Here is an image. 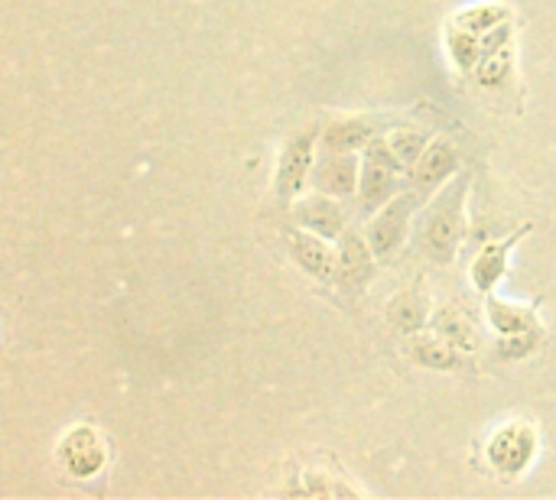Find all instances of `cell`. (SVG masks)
Returning <instances> with one entry per match:
<instances>
[{
  "label": "cell",
  "mask_w": 556,
  "mask_h": 500,
  "mask_svg": "<svg viewBox=\"0 0 556 500\" xmlns=\"http://www.w3.org/2000/svg\"><path fill=\"white\" fill-rule=\"evenodd\" d=\"M469 192H472V172L463 169L443 189H437L417 215L414 241H417L420 254L427 260H433L437 267H450L466 244Z\"/></svg>",
  "instance_id": "cell-1"
},
{
  "label": "cell",
  "mask_w": 556,
  "mask_h": 500,
  "mask_svg": "<svg viewBox=\"0 0 556 500\" xmlns=\"http://www.w3.org/2000/svg\"><path fill=\"white\" fill-rule=\"evenodd\" d=\"M319 143H323V130H316V127L293 130L283 140L280 153H277V163H274V182H270V192H274L277 205L290 208L300 195L309 192Z\"/></svg>",
  "instance_id": "cell-2"
},
{
  "label": "cell",
  "mask_w": 556,
  "mask_h": 500,
  "mask_svg": "<svg viewBox=\"0 0 556 500\" xmlns=\"http://www.w3.org/2000/svg\"><path fill=\"white\" fill-rule=\"evenodd\" d=\"M485 465L502 478H525L541 456V433L528 420H508L495 426L482 446Z\"/></svg>",
  "instance_id": "cell-3"
},
{
  "label": "cell",
  "mask_w": 556,
  "mask_h": 500,
  "mask_svg": "<svg viewBox=\"0 0 556 500\" xmlns=\"http://www.w3.org/2000/svg\"><path fill=\"white\" fill-rule=\"evenodd\" d=\"M420 195L407 185L401 195H394L384 208H378L371 218H365V234L378 254L381 264L397 260V254L407 247V241L414 238V225L420 215Z\"/></svg>",
  "instance_id": "cell-4"
},
{
  "label": "cell",
  "mask_w": 556,
  "mask_h": 500,
  "mask_svg": "<svg viewBox=\"0 0 556 500\" xmlns=\"http://www.w3.org/2000/svg\"><path fill=\"white\" fill-rule=\"evenodd\" d=\"M108 462H111V443L94 423H75L55 443V465L62 469V475L75 482H91L104 475Z\"/></svg>",
  "instance_id": "cell-5"
},
{
  "label": "cell",
  "mask_w": 556,
  "mask_h": 500,
  "mask_svg": "<svg viewBox=\"0 0 556 500\" xmlns=\"http://www.w3.org/2000/svg\"><path fill=\"white\" fill-rule=\"evenodd\" d=\"M336 251H339V277H336V286H342L345 293H365L375 277H378V254L365 234V228H349L339 241H336Z\"/></svg>",
  "instance_id": "cell-6"
},
{
  "label": "cell",
  "mask_w": 556,
  "mask_h": 500,
  "mask_svg": "<svg viewBox=\"0 0 556 500\" xmlns=\"http://www.w3.org/2000/svg\"><path fill=\"white\" fill-rule=\"evenodd\" d=\"M358 182H362V153H349V150H329L319 143V156L313 166V182L309 189L342 198V202H355L358 195Z\"/></svg>",
  "instance_id": "cell-7"
},
{
  "label": "cell",
  "mask_w": 556,
  "mask_h": 500,
  "mask_svg": "<svg viewBox=\"0 0 556 500\" xmlns=\"http://www.w3.org/2000/svg\"><path fill=\"white\" fill-rule=\"evenodd\" d=\"M463 156L456 150L453 140L446 137H433L430 146L424 150V156L407 169V185L427 202L437 189H443L456 172H463Z\"/></svg>",
  "instance_id": "cell-8"
},
{
  "label": "cell",
  "mask_w": 556,
  "mask_h": 500,
  "mask_svg": "<svg viewBox=\"0 0 556 500\" xmlns=\"http://www.w3.org/2000/svg\"><path fill=\"white\" fill-rule=\"evenodd\" d=\"M290 218L296 228H306L326 241H339L352 228V215L342 198L323 195V192H306L290 205Z\"/></svg>",
  "instance_id": "cell-9"
},
{
  "label": "cell",
  "mask_w": 556,
  "mask_h": 500,
  "mask_svg": "<svg viewBox=\"0 0 556 500\" xmlns=\"http://www.w3.org/2000/svg\"><path fill=\"white\" fill-rule=\"evenodd\" d=\"M531 231V225H521L515 231H508L505 238H492L479 247V254L472 257V267H469V280L476 286L479 296H492L498 293V286L505 283L508 277V267H511V254L518 247V241Z\"/></svg>",
  "instance_id": "cell-10"
},
{
  "label": "cell",
  "mask_w": 556,
  "mask_h": 500,
  "mask_svg": "<svg viewBox=\"0 0 556 500\" xmlns=\"http://www.w3.org/2000/svg\"><path fill=\"white\" fill-rule=\"evenodd\" d=\"M404 189H407V172L362 153V182H358V195H355V211L362 218H371L378 208H384Z\"/></svg>",
  "instance_id": "cell-11"
},
{
  "label": "cell",
  "mask_w": 556,
  "mask_h": 500,
  "mask_svg": "<svg viewBox=\"0 0 556 500\" xmlns=\"http://www.w3.org/2000/svg\"><path fill=\"white\" fill-rule=\"evenodd\" d=\"M287 251L293 257V264L316 283L332 286L339 277V251L332 247V241L306 231V228H293L287 234Z\"/></svg>",
  "instance_id": "cell-12"
},
{
  "label": "cell",
  "mask_w": 556,
  "mask_h": 500,
  "mask_svg": "<svg viewBox=\"0 0 556 500\" xmlns=\"http://www.w3.org/2000/svg\"><path fill=\"white\" fill-rule=\"evenodd\" d=\"M381 124L371 114H349V117H336L323 127V146L329 150H349V153H362L375 137H381Z\"/></svg>",
  "instance_id": "cell-13"
},
{
  "label": "cell",
  "mask_w": 556,
  "mask_h": 500,
  "mask_svg": "<svg viewBox=\"0 0 556 500\" xmlns=\"http://www.w3.org/2000/svg\"><path fill=\"white\" fill-rule=\"evenodd\" d=\"M485 319H489V325H492V332L498 338L528 335V332L544 329L534 306H525V303H515V299H502L495 293L485 296Z\"/></svg>",
  "instance_id": "cell-14"
},
{
  "label": "cell",
  "mask_w": 556,
  "mask_h": 500,
  "mask_svg": "<svg viewBox=\"0 0 556 500\" xmlns=\"http://www.w3.org/2000/svg\"><path fill=\"white\" fill-rule=\"evenodd\" d=\"M433 309H437V306L430 303V296H427L420 286H410V290H401V293L388 303L384 316H388V322L407 338V335H417V332L430 329Z\"/></svg>",
  "instance_id": "cell-15"
},
{
  "label": "cell",
  "mask_w": 556,
  "mask_h": 500,
  "mask_svg": "<svg viewBox=\"0 0 556 500\" xmlns=\"http://www.w3.org/2000/svg\"><path fill=\"white\" fill-rule=\"evenodd\" d=\"M407 355L417 368L424 371H433V374H443V371H459L463 364V351H456L450 342H443L437 332L424 329L417 335H407Z\"/></svg>",
  "instance_id": "cell-16"
},
{
  "label": "cell",
  "mask_w": 556,
  "mask_h": 500,
  "mask_svg": "<svg viewBox=\"0 0 556 500\" xmlns=\"http://www.w3.org/2000/svg\"><path fill=\"white\" fill-rule=\"evenodd\" d=\"M430 332H437L443 342H450L456 351H463L466 358L479 351L482 338L476 332V325L469 322L466 312H459L456 306H437L433 309V319H430Z\"/></svg>",
  "instance_id": "cell-17"
},
{
  "label": "cell",
  "mask_w": 556,
  "mask_h": 500,
  "mask_svg": "<svg viewBox=\"0 0 556 500\" xmlns=\"http://www.w3.org/2000/svg\"><path fill=\"white\" fill-rule=\"evenodd\" d=\"M287 495H300V498H355V495H362V488L349 485L345 475H339L332 469H303L296 475V485L287 488Z\"/></svg>",
  "instance_id": "cell-18"
},
{
  "label": "cell",
  "mask_w": 556,
  "mask_h": 500,
  "mask_svg": "<svg viewBox=\"0 0 556 500\" xmlns=\"http://www.w3.org/2000/svg\"><path fill=\"white\" fill-rule=\"evenodd\" d=\"M384 140H388L391 153L397 156V163L404 169H410L424 156V150L430 146L433 137H430V130H424L417 124H397V127H388L384 130Z\"/></svg>",
  "instance_id": "cell-19"
},
{
  "label": "cell",
  "mask_w": 556,
  "mask_h": 500,
  "mask_svg": "<svg viewBox=\"0 0 556 500\" xmlns=\"http://www.w3.org/2000/svg\"><path fill=\"white\" fill-rule=\"evenodd\" d=\"M511 20V7L508 3H502V0H485V3H472V7H466V10H459L456 16H453V23L456 26H463V29H469V33H489V29H495V26H502V23H508Z\"/></svg>",
  "instance_id": "cell-20"
},
{
  "label": "cell",
  "mask_w": 556,
  "mask_h": 500,
  "mask_svg": "<svg viewBox=\"0 0 556 500\" xmlns=\"http://www.w3.org/2000/svg\"><path fill=\"white\" fill-rule=\"evenodd\" d=\"M446 49H450V59L459 72H476L479 59H482V36L479 33H469L456 23H450V33H446Z\"/></svg>",
  "instance_id": "cell-21"
},
{
  "label": "cell",
  "mask_w": 556,
  "mask_h": 500,
  "mask_svg": "<svg viewBox=\"0 0 556 500\" xmlns=\"http://www.w3.org/2000/svg\"><path fill=\"white\" fill-rule=\"evenodd\" d=\"M511 72H515V46L485 52V55L479 59V65H476L472 75L479 78L482 88H498V85H505V81L511 78Z\"/></svg>",
  "instance_id": "cell-22"
},
{
  "label": "cell",
  "mask_w": 556,
  "mask_h": 500,
  "mask_svg": "<svg viewBox=\"0 0 556 500\" xmlns=\"http://www.w3.org/2000/svg\"><path fill=\"white\" fill-rule=\"evenodd\" d=\"M541 342H544V329L528 332V335H511V338H502V342H498V355H502L505 361H518V358H528Z\"/></svg>",
  "instance_id": "cell-23"
}]
</instances>
